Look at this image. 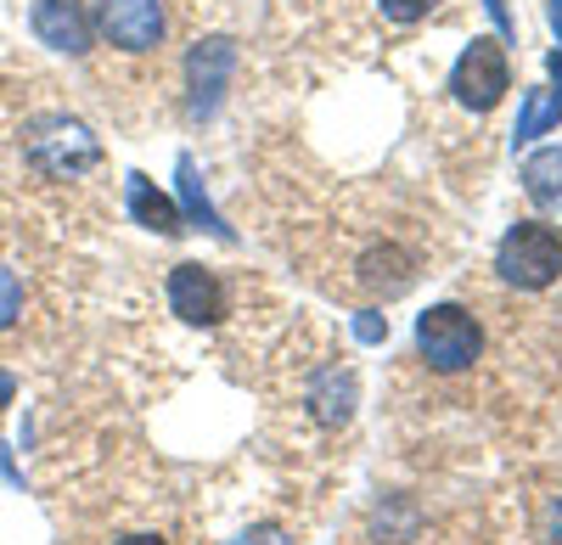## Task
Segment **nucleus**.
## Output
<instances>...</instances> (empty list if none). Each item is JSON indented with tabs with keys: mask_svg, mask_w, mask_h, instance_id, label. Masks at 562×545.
Returning <instances> with one entry per match:
<instances>
[{
	"mask_svg": "<svg viewBox=\"0 0 562 545\" xmlns=\"http://www.w3.org/2000/svg\"><path fill=\"white\" fill-rule=\"evenodd\" d=\"M23 158H29V169H40L45 180H74V174H85V169L102 163V141H97V135H90L79 118L52 113V118H34V124L23 129Z\"/></svg>",
	"mask_w": 562,
	"mask_h": 545,
	"instance_id": "1",
	"label": "nucleus"
},
{
	"mask_svg": "<svg viewBox=\"0 0 562 545\" xmlns=\"http://www.w3.org/2000/svg\"><path fill=\"white\" fill-rule=\"evenodd\" d=\"M495 270H501V282H512L518 293H540L562 276V237L540 219H518L495 248Z\"/></svg>",
	"mask_w": 562,
	"mask_h": 545,
	"instance_id": "2",
	"label": "nucleus"
},
{
	"mask_svg": "<svg viewBox=\"0 0 562 545\" xmlns=\"http://www.w3.org/2000/svg\"><path fill=\"white\" fill-rule=\"evenodd\" d=\"M479 349H484V332L473 321V309H461V304H434L416 321V354L434 372H467L479 360Z\"/></svg>",
	"mask_w": 562,
	"mask_h": 545,
	"instance_id": "3",
	"label": "nucleus"
},
{
	"mask_svg": "<svg viewBox=\"0 0 562 545\" xmlns=\"http://www.w3.org/2000/svg\"><path fill=\"white\" fill-rule=\"evenodd\" d=\"M506 90H512V68H506L501 39H473V45L456 57V68H450V96H456L467 113H490Z\"/></svg>",
	"mask_w": 562,
	"mask_h": 545,
	"instance_id": "4",
	"label": "nucleus"
},
{
	"mask_svg": "<svg viewBox=\"0 0 562 545\" xmlns=\"http://www.w3.org/2000/svg\"><path fill=\"white\" fill-rule=\"evenodd\" d=\"M237 73V39L225 34H209L192 45V57H186V90H192V118H214L220 102H225V84Z\"/></svg>",
	"mask_w": 562,
	"mask_h": 545,
	"instance_id": "5",
	"label": "nucleus"
},
{
	"mask_svg": "<svg viewBox=\"0 0 562 545\" xmlns=\"http://www.w3.org/2000/svg\"><path fill=\"white\" fill-rule=\"evenodd\" d=\"M97 29L119 52H153L164 39V0H97Z\"/></svg>",
	"mask_w": 562,
	"mask_h": 545,
	"instance_id": "6",
	"label": "nucleus"
},
{
	"mask_svg": "<svg viewBox=\"0 0 562 545\" xmlns=\"http://www.w3.org/2000/svg\"><path fill=\"white\" fill-rule=\"evenodd\" d=\"M169 309L186 327H214V321H225V282L203 264H175L169 270Z\"/></svg>",
	"mask_w": 562,
	"mask_h": 545,
	"instance_id": "7",
	"label": "nucleus"
},
{
	"mask_svg": "<svg viewBox=\"0 0 562 545\" xmlns=\"http://www.w3.org/2000/svg\"><path fill=\"white\" fill-rule=\"evenodd\" d=\"M34 34H40V45L68 52V57L90 52V18L79 0H34Z\"/></svg>",
	"mask_w": 562,
	"mask_h": 545,
	"instance_id": "8",
	"label": "nucleus"
},
{
	"mask_svg": "<svg viewBox=\"0 0 562 545\" xmlns=\"http://www.w3.org/2000/svg\"><path fill=\"white\" fill-rule=\"evenodd\" d=\"M130 219L140 225V231H158V237H175L180 231V208L153 186L147 174H130Z\"/></svg>",
	"mask_w": 562,
	"mask_h": 545,
	"instance_id": "9",
	"label": "nucleus"
},
{
	"mask_svg": "<svg viewBox=\"0 0 562 545\" xmlns=\"http://www.w3.org/2000/svg\"><path fill=\"white\" fill-rule=\"evenodd\" d=\"M524 192L535 203H546V208L562 203V147H546V152H535L524 163Z\"/></svg>",
	"mask_w": 562,
	"mask_h": 545,
	"instance_id": "10",
	"label": "nucleus"
},
{
	"mask_svg": "<svg viewBox=\"0 0 562 545\" xmlns=\"http://www.w3.org/2000/svg\"><path fill=\"white\" fill-rule=\"evenodd\" d=\"M360 282H366L371 293H405V287H411V259H405L400 248L366 253V264H360Z\"/></svg>",
	"mask_w": 562,
	"mask_h": 545,
	"instance_id": "11",
	"label": "nucleus"
},
{
	"mask_svg": "<svg viewBox=\"0 0 562 545\" xmlns=\"http://www.w3.org/2000/svg\"><path fill=\"white\" fill-rule=\"evenodd\" d=\"M551 124H562V90H524V113H518V141H535Z\"/></svg>",
	"mask_w": 562,
	"mask_h": 545,
	"instance_id": "12",
	"label": "nucleus"
},
{
	"mask_svg": "<svg viewBox=\"0 0 562 545\" xmlns=\"http://www.w3.org/2000/svg\"><path fill=\"white\" fill-rule=\"evenodd\" d=\"M315 405H321V422H349V411H355V377L349 372L344 377H326L315 388Z\"/></svg>",
	"mask_w": 562,
	"mask_h": 545,
	"instance_id": "13",
	"label": "nucleus"
},
{
	"mask_svg": "<svg viewBox=\"0 0 562 545\" xmlns=\"http://www.w3.org/2000/svg\"><path fill=\"white\" fill-rule=\"evenodd\" d=\"M180 197H186V208H192V219H203L214 237H231L225 225H220V214L209 208V197H203V180H198V169H192V158H180Z\"/></svg>",
	"mask_w": 562,
	"mask_h": 545,
	"instance_id": "14",
	"label": "nucleus"
},
{
	"mask_svg": "<svg viewBox=\"0 0 562 545\" xmlns=\"http://www.w3.org/2000/svg\"><path fill=\"white\" fill-rule=\"evenodd\" d=\"M18 315H23V282L12 276L7 264H0V332H12Z\"/></svg>",
	"mask_w": 562,
	"mask_h": 545,
	"instance_id": "15",
	"label": "nucleus"
},
{
	"mask_svg": "<svg viewBox=\"0 0 562 545\" xmlns=\"http://www.w3.org/2000/svg\"><path fill=\"white\" fill-rule=\"evenodd\" d=\"M439 7V0H383V18H394V23H422Z\"/></svg>",
	"mask_w": 562,
	"mask_h": 545,
	"instance_id": "16",
	"label": "nucleus"
},
{
	"mask_svg": "<svg viewBox=\"0 0 562 545\" xmlns=\"http://www.w3.org/2000/svg\"><path fill=\"white\" fill-rule=\"evenodd\" d=\"M383 332H389V321H383V315H360V338H366V343H378Z\"/></svg>",
	"mask_w": 562,
	"mask_h": 545,
	"instance_id": "17",
	"label": "nucleus"
},
{
	"mask_svg": "<svg viewBox=\"0 0 562 545\" xmlns=\"http://www.w3.org/2000/svg\"><path fill=\"white\" fill-rule=\"evenodd\" d=\"M237 545H288V540H281V529H254V534H243Z\"/></svg>",
	"mask_w": 562,
	"mask_h": 545,
	"instance_id": "18",
	"label": "nucleus"
},
{
	"mask_svg": "<svg viewBox=\"0 0 562 545\" xmlns=\"http://www.w3.org/2000/svg\"><path fill=\"white\" fill-rule=\"evenodd\" d=\"M12 399H18V377H12V372H0V411H7Z\"/></svg>",
	"mask_w": 562,
	"mask_h": 545,
	"instance_id": "19",
	"label": "nucleus"
},
{
	"mask_svg": "<svg viewBox=\"0 0 562 545\" xmlns=\"http://www.w3.org/2000/svg\"><path fill=\"white\" fill-rule=\"evenodd\" d=\"M484 7H490V18H495V23L512 34V12H506V0H484Z\"/></svg>",
	"mask_w": 562,
	"mask_h": 545,
	"instance_id": "20",
	"label": "nucleus"
},
{
	"mask_svg": "<svg viewBox=\"0 0 562 545\" xmlns=\"http://www.w3.org/2000/svg\"><path fill=\"white\" fill-rule=\"evenodd\" d=\"M119 545H164L158 534H130V540H119Z\"/></svg>",
	"mask_w": 562,
	"mask_h": 545,
	"instance_id": "21",
	"label": "nucleus"
},
{
	"mask_svg": "<svg viewBox=\"0 0 562 545\" xmlns=\"http://www.w3.org/2000/svg\"><path fill=\"white\" fill-rule=\"evenodd\" d=\"M551 540L562 545V501H557V512H551Z\"/></svg>",
	"mask_w": 562,
	"mask_h": 545,
	"instance_id": "22",
	"label": "nucleus"
},
{
	"mask_svg": "<svg viewBox=\"0 0 562 545\" xmlns=\"http://www.w3.org/2000/svg\"><path fill=\"white\" fill-rule=\"evenodd\" d=\"M551 29L562 34V0H551Z\"/></svg>",
	"mask_w": 562,
	"mask_h": 545,
	"instance_id": "23",
	"label": "nucleus"
},
{
	"mask_svg": "<svg viewBox=\"0 0 562 545\" xmlns=\"http://www.w3.org/2000/svg\"><path fill=\"white\" fill-rule=\"evenodd\" d=\"M551 79L562 84V52H551Z\"/></svg>",
	"mask_w": 562,
	"mask_h": 545,
	"instance_id": "24",
	"label": "nucleus"
}]
</instances>
